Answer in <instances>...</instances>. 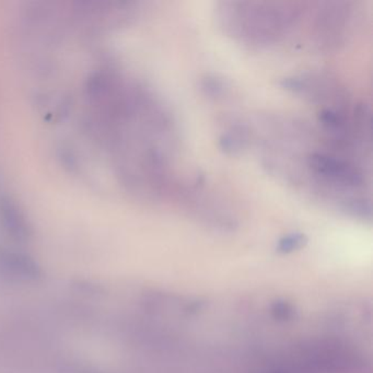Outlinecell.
Listing matches in <instances>:
<instances>
[{
    "label": "cell",
    "instance_id": "obj_10",
    "mask_svg": "<svg viewBox=\"0 0 373 373\" xmlns=\"http://www.w3.org/2000/svg\"><path fill=\"white\" fill-rule=\"evenodd\" d=\"M272 312L274 317L279 319V321H289L295 317V310H293V305H289L288 303H285V301L275 303L273 305Z\"/></svg>",
    "mask_w": 373,
    "mask_h": 373
},
{
    "label": "cell",
    "instance_id": "obj_8",
    "mask_svg": "<svg viewBox=\"0 0 373 373\" xmlns=\"http://www.w3.org/2000/svg\"><path fill=\"white\" fill-rule=\"evenodd\" d=\"M199 87H201V90L203 91L206 97L214 100L222 99L225 95H227L228 91H229V85H228L227 81L224 80V78L217 76V75H214V73H209V75L201 77V81H199Z\"/></svg>",
    "mask_w": 373,
    "mask_h": 373
},
{
    "label": "cell",
    "instance_id": "obj_1",
    "mask_svg": "<svg viewBox=\"0 0 373 373\" xmlns=\"http://www.w3.org/2000/svg\"><path fill=\"white\" fill-rule=\"evenodd\" d=\"M305 14L301 3L222 1L216 20L228 36L246 46H270L286 38Z\"/></svg>",
    "mask_w": 373,
    "mask_h": 373
},
{
    "label": "cell",
    "instance_id": "obj_6",
    "mask_svg": "<svg viewBox=\"0 0 373 373\" xmlns=\"http://www.w3.org/2000/svg\"><path fill=\"white\" fill-rule=\"evenodd\" d=\"M0 218L9 234L18 241H26L30 236L28 222L16 201L9 197L0 199Z\"/></svg>",
    "mask_w": 373,
    "mask_h": 373
},
{
    "label": "cell",
    "instance_id": "obj_5",
    "mask_svg": "<svg viewBox=\"0 0 373 373\" xmlns=\"http://www.w3.org/2000/svg\"><path fill=\"white\" fill-rule=\"evenodd\" d=\"M252 140V132L246 124L233 122L227 130L220 135L218 145L224 154L238 156L243 154Z\"/></svg>",
    "mask_w": 373,
    "mask_h": 373
},
{
    "label": "cell",
    "instance_id": "obj_4",
    "mask_svg": "<svg viewBox=\"0 0 373 373\" xmlns=\"http://www.w3.org/2000/svg\"><path fill=\"white\" fill-rule=\"evenodd\" d=\"M279 85L287 93L303 97L313 103L325 104L324 107L345 109L347 95L333 77L325 73H303L285 77Z\"/></svg>",
    "mask_w": 373,
    "mask_h": 373
},
{
    "label": "cell",
    "instance_id": "obj_3",
    "mask_svg": "<svg viewBox=\"0 0 373 373\" xmlns=\"http://www.w3.org/2000/svg\"><path fill=\"white\" fill-rule=\"evenodd\" d=\"M354 18V3L324 1L317 4L312 20V40L320 50H336L347 40Z\"/></svg>",
    "mask_w": 373,
    "mask_h": 373
},
{
    "label": "cell",
    "instance_id": "obj_9",
    "mask_svg": "<svg viewBox=\"0 0 373 373\" xmlns=\"http://www.w3.org/2000/svg\"><path fill=\"white\" fill-rule=\"evenodd\" d=\"M307 243V236L300 232H293L287 234L279 240L277 244V251L279 253H291L293 251L299 250Z\"/></svg>",
    "mask_w": 373,
    "mask_h": 373
},
{
    "label": "cell",
    "instance_id": "obj_7",
    "mask_svg": "<svg viewBox=\"0 0 373 373\" xmlns=\"http://www.w3.org/2000/svg\"><path fill=\"white\" fill-rule=\"evenodd\" d=\"M0 272L11 278L36 279L40 270L28 256L14 252L0 253Z\"/></svg>",
    "mask_w": 373,
    "mask_h": 373
},
{
    "label": "cell",
    "instance_id": "obj_2",
    "mask_svg": "<svg viewBox=\"0 0 373 373\" xmlns=\"http://www.w3.org/2000/svg\"><path fill=\"white\" fill-rule=\"evenodd\" d=\"M305 161L315 184L322 186L323 191L334 194L338 208L347 199L358 196L354 191L364 189V169L350 159L315 150L305 156Z\"/></svg>",
    "mask_w": 373,
    "mask_h": 373
}]
</instances>
